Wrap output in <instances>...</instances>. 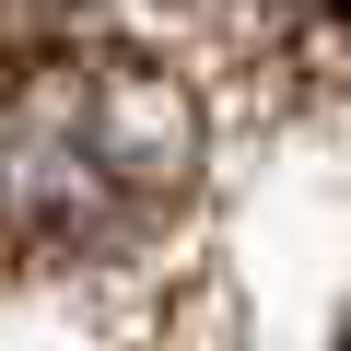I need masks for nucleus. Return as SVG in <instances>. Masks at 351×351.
Here are the masks:
<instances>
[{
    "instance_id": "f257e3e1",
    "label": "nucleus",
    "mask_w": 351,
    "mask_h": 351,
    "mask_svg": "<svg viewBox=\"0 0 351 351\" xmlns=\"http://www.w3.org/2000/svg\"><path fill=\"white\" fill-rule=\"evenodd\" d=\"M199 188V94L141 47H0V269L117 258Z\"/></svg>"
}]
</instances>
